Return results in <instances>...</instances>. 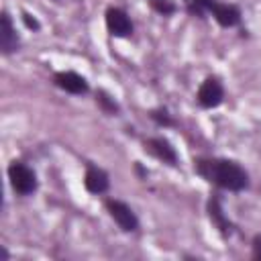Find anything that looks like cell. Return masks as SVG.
Wrapping results in <instances>:
<instances>
[{"instance_id":"obj_1","label":"cell","mask_w":261,"mask_h":261,"mask_svg":"<svg viewBox=\"0 0 261 261\" xmlns=\"http://www.w3.org/2000/svg\"><path fill=\"white\" fill-rule=\"evenodd\" d=\"M194 171L222 192H245L251 186L249 171L234 159L228 157H196L194 159Z\"/></svg>"},{"instance_id":"obj_2","label":"cell","mask_w":261,"mask_h":261,"mask_svg":"<svg viewBox=\"0 0 261 261\" xmlns=\"http://www.w3.org/2000/svg\"><path fill=\"white\" fill-rule=\"evenodd\" d=\"M6 175H8V184H10L12 192L16 196H20V198H29L39 190L37 171L29 163H24L20 159H14V161L8 163Z\"/></svg>"},{"instance_id":"obj_3","label":"cell","mask_w":261,"mask_h":261,"mask_svg":"<svg viewBox=\"0 0 261 261\" xmlns=\"http://www.w3.org/2000/svg\"><path fill=\"white\" fill-rule=\"evenodd\" d=\"M104 208L108 212V216L114 220V224L126 232V234H135L141 228V220L137 216V212L130 208V204H126L124 200L118 198H106L104 200Z\"/></svg>"},{"instance_id":"obj_4","label":"cell","mask_w":261,"mask_h":261,"mask_svg":"<svg viewBox=\"0 0 261 261\" xmlns=\"http://www.w3.org/2000/svg\"><path fill=\"white\" fill-rule=\"evenodd\" d=\"M206 214H208V220L212 222V226L216 228V232L222 239H230L237 232V224L224 214L222 196L218 192H212L210 198L206 200Z\"/></svg>"},{"instance_id":"obj_5","label":"cell","mask_w":261,"mask_h":261,"mask_svg":"<svg viewBox=\"0 0 261 261\" xmlns=\"http://www.w3.org/2000/svg\"><path fill=\"white\" fill-rule=\"evenodd\" d=\"M224 84L218 75H206L196 92V102L200 108L204 110H212V108H218L222 102H224Z\"/></svg>"},{"instance_id":"obj_6","label":"cell","mask_w":261,"mask_h":261,"mask_svg":"<svg viewBox=\"0 0 261 261\" xmlns=\"http://www.w3.org/2000/svg\"><path fill=\"white\" fill-rule=\"evenodd\" d=\"M104 22H106V31L110 33V37L128 39L135 33V22L130 14L120 6H108L104 12Z\"/></svg>"},{"instance_id":"obj_7","label":"cell","mask_w":261,"mask_h":261,"mask_svg":"<svg viewBox=\"0 0 261 261\" xmlns=\"http://www.w3.org/2000/svg\"><path fill=\"white\" fill-rule=\"evenodd\" d=\"M143 149L145 153H149L151 157L159 159L161 163H167L169 167H177L179 165V153L177 149L173 147V143L167 139V137H147L143 139Z\"/></svg>"},{"instance_id":"obj_8","label":"cell","mask_w":261,"mask_h":261,"mask_svg":"<svg viewBox=\"0 0 261 261\" xmlns=\"http://www.w3.org/2000/svg\"><path fill=\"white\" fill-rule=\"evenodd\" d=\"M53 86L65 94H71V96H86L90 94V82L73 71V69H61V71H55L53 73Z\"/></svg>"},{"instance_id":"obj_9","label":"cell","mask_w":261,"mask_h":261,"mask_svg":"<svg viewBox=\"0 0 261 261\" xmlns=\"http://www.w3.org/2000/svg\"><path fill=\"white\" fill-rule=\"evenodd\" d=\"M20 49V37H18V31L12 22V16L8 10H2V16H0V53L4 57L16 53Z\"/></svg>"},{"instance_id":"obj_10","label":"cell","mask_w":261,"mask_h":261,"mask_svg":"<svg viewBox=\"0 0 261 261\" xmlns=\"http://www.w3.org/2000/svg\"><path fill=\"white\" fill-rule=\"evenodd\" d=\"M210 14L222 29H234V27H241V22H243V12H241L239 4H232V2L216 0Z\"/></svg>"},{"instance_id":"obj_11","label":"cell","mask_w":261,"mask_h":261,"mask_svg":"<svg viewBox=\"0 0 261 261\" xmlns=\"http://www.w3.org/2000/svg\"><path fill=\"white\" fill-rule=\"evenodd\" d=\"M84 188L86 192H90L92 196H102L110 190V175L106 169L88 163L86 165V173H84Z\"/></svg>"},{"instance_id":"obj_12","label":"cell","mask_w":261,"mask_h":261,"mask_svg":"<svg viewBox=\"0 0 261 261\" xmlns=\"http://www.w3.org/2000/svg\"><path fill=\"white\" fill-rule=\"evenodd\" d=\"M94 102H96V106L100 108V112L102 114H106V116H118L120 114V104H118V100L108 92V90H104V88H98L96 92H94Z\"/></svg>"},{"instance_id":"obj_13","label":"cell","mask_w":261,"mask_h":261,"mask_svg":"<svg viewBox=\"0 0 261 261\" xmlns=\"http://www.w3.org/2000/svg\"><path fill=\"white\" fill-rule=\"evenodd\" d=\"M214 2L216 0H184L186 12L190 16H198V18H206V14H210Z\"/></svg>"},{"instance_id":"obj_14","label":"cell","mask_w":261,"mask_h":261,"mask_svg":"<svg viewBox=\"0 0 261 261\" xmlns=\"http://www.w3.org/2000/svg\"><path fill=\"white\" fill-rule=\"evenodd\" d=\"M149 118L157 124V126H161V128H169V126H175V118L171 116V112L165 108V106H159V108H153L151 112H149Z\"/></svg>"},{"instance_id":"obj_15","label":"cell","mask_w":261,"mask_h":261,"mask_svg":"<svg viewBox=\"0 0 261 261\" xmlns=\"http://www.w3.org/2000/svg\"><path fill=\"white\" fill-rule=\"evenodd\" d=\"M149 6L161 16H171L177 12V4L173 0H149Z\"/></svg>"},{"instance_id":"obj_16","label":"cell","mask_w":261,"mask_h":261,"mask_svg":"<svg viewBox=\"0 0 261 261\" xmlns=\"http://www.w3.org/2000/svg\"><path fill=\"white\" fill-rule=\"evenodd\" d=\"M20 18H22V22H24V27H27L29 31H33V33H39V31H41V22H39V18H37L35 14L22 10V12H20Z\"/></svg>"},{"instance_id":"obj_17","label":"cell","mask_w":261,"mask_h":261,"mask_svg":"<svg viewBox=\"0 0 261 261\" xmlns=\"http://www.w3.org/2000/svg\"><path fill=\"white\" fill-rule=\"evenodd\" d=\"M251 259L253 261H261V232H257L251 239Z\"/></svg>"},{"instance_id":"obj_18","label":"cell","mask_w":261,"mask_h":261,"mask_svg":"<svg viewBox=\"0 0 261 261\" xmlns=\"http://www.w3.org/2000/svg\"><path fill=\"white\" fill-rule=\"evenodd\" d=\"M135 171H137V175H139L141 179H145V177L149 175V171H147V169H145V167H143L139 161H135Z\"/></svg>"},{"instance_id":"obj_19","label":"cell","mask_w":261,"mask_h":261,"mask_svg":"<svg viewBox=\"0 0 261 261\" xmlns=\"http://www.w3.org/2000/svg\"><path fill=\"white\" fill-rule=\"evenodd\" d=\"M0 253H2V261H8V259H10V253H8V249H6L4 245L0 247Z\"/></svg>"}]
</instances>
